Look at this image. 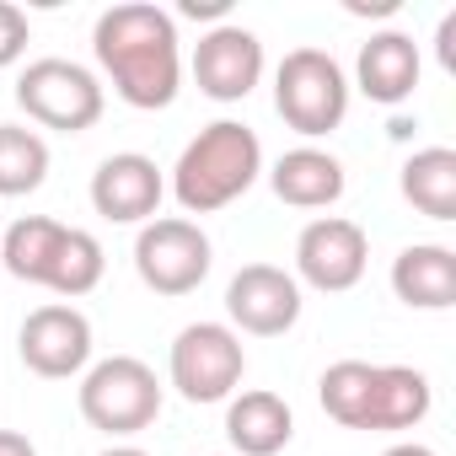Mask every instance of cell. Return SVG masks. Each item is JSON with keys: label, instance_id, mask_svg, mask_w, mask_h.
Segmentation results:
<instances>
[{"label": "cell", "instance_id": "6da1fadb", "mask_svg": "<svg viewBox=\"0 0 456 456\" xmlns=\"http://www.w3.org/2000/svg\"><path fill=\"white\" fill-rule=\"evenodd\" d=\"M92 54L129 108L156 113L177 102L183 49H177V22L161 6H145V0L108 6L92 28Z\"/></svg>", "mask_w": 456, "mask_h": 456}, {"label": "cell", "instance_id": "7a4b0ae2", "mask_svg": "<svg viewBox=\"0 0 456 456\" xmlns=\"http://www.w3.org/2000/svg\"><path fill=\"white\" fill-rule=\"evenodd\" d=\"M317 397H322V413L344 429H413L429 413L435 387L413 365L338 360L322 370Z\"/></svg>", "mask_w": 456, "mask_h": 456}, {"label": "cell", "instance_id": "3957f363", "mask_svg": "<svg viewBox=\"0 0 456 456\" xmlns=\"http://www.w3.org/2000/svg\"><path fill=\"white\" fill-rule=\"evenodd\" d=\"M258 172H264L258 134L237 118H215L183 145L172 167V193L188 215H215L225 204H237L258 183Z\"/></svg>", "mask_w": 456, "mask_h": 456}, {"label": "cell", "instance_id": "277c9868", "mask_svg": "<svg viewBox=\"0 0 456 456\" xmlns=\"http://www.w3.org/2000/svg\"><path fill=\"white\" fill-rule=\"evenodd\" d=\"M274 108L280 118L317 140V134H333L349 113V76L344 65L328 54V49H290L274 70Z\"/></svg>", "mask_w": 456, "mask_h": 456}, {"label": "cell", "instance_id": "5b68a950", "mask_svg": "<svg viewBox=\"0 0 456 456\" xmlns=\"http://www.w3.org/2000/svg\"><path fill=\"white\" fill-rule=\"evenodd\" d=\"M76 403H81V419L92 429H102V435H140L161 413V381H156V370L145 360L113 354V360L86 365Z\"/></svg>", "mask_w": 456, "mask_h": 456}, {"label": "cell", "instance_id": "8992f818", "mask_svg": "<svg viewBox=\"0 0 456 456\" xmlns=\"http://www.w3.org/2000/svg\"><path fill=\"white\" fill-rule=\"evenodd\" d=\"M17 108L44 129L81 134V129H92L102 118L108 97H102V81L86 65H76V60H33L17 76Z\"/></svg>", "mask_w": 456, "mask_h": 456}, {"label": "cell", "instance_id": "52a82bcc", "mask_svg": "<svg viewBox=\"0 0 456 456\" xmlns=\"http://www.w3.org/2000/svg\"><path fill=\"white\" fill-rule=\"evenodd\" d=\"M242 370L248 349L225 322H188L167 354V376L188 403H225L242 387Z\"/></svg>", "mask_w": 456, "mask_h": 456}, {"label": "cell", "instance_id": "ba28073f", "mask_svg": "<svg viewBox=\"0 0 456 456\" xmlns=\"http://www.w3.org/2000/svg\"><path fill=\"white\" fill-rule=\"evenodd\" d=\"M209 237L193 220L167 215V220H145L134 237V274L156 290V296H188L209 280Z\"/></svg>", "mask_w": 456, "mask_h": 456}, {"label": "cell", "instance_id": "9c48e42d", "mask_svg": "<svg viewBox=\"0 0 456 456\" xmlns=\"http://www.w3.org/2000/svg\"><path fill=\"white\" fill-rule=\"evenodd\" d=\"M365 264H370V242L344 215H322L296 237V285H312L322 296L354 290L365 280Z\"/></svg>", "mask_w": 456, "mask_h": 456}, {"label": "cell", "instance_id": "30bf717a", "mask_svg": "<svg viewBox=\"0 0 456 456\" xmlns=\"http://www.w3.org/2000/svg\"><path fill=\"white\" fill-rule=\"evenodd\" d=\"M17 349H22V365L33 376H49V381L81 376L92 365V322H86V312H76L65 301L38 306V312H28Z\"/></svg>", "mask_w": 456, "mask_h": 456}, {"label": "cell", "instance_id": "8fae6325", "mask_svg": "<svg viewBox=\"0 0 456 456\" xmlns=\"http://www.w3.org/2000/svg\"><path fill=\"white\" fill-rule=\"evenodd\" d=\"M225 317L253 338H280L301 322V285L274 264H248L225 285Z\"/></svg>", "mask_w": 456, "mask_h": 456}, {"label": "cell", "instance_id": "7c38bea8", "mask_svg": "<svg viewBox=\"0 0 456 456\" xmlns=\"http://www.w3.org/2000/svg\"><path fill=\"white\" fill-rule=\"evenodd\" d=\"M193 81L215 102H242L264 81V44H258V33L237 28V22L209 28L199 38V49H193Z\"/></svg>", "mask_w": 456, "mask_h": 456}, {"label": "cell", "instance_id": "4fadbf2b", "mask_svg": "<svg viewBox=\"0 0 456 456\" xmlns=\"http://www.w3.org/2000/svg\"><path fill=\"white\" fill-rule=\"evenodd\" d=\"M161 193H167V177L151 156L140 151H118L108 156L97 172H92V209L113 225H140V220H156L161 209Z\"/></svg>", "mask_w": 456, "mask_h": 456}, {"label": "cell", "instance_id": "5bb4252c", "mask_svg": "<svg viewBox=\"0 0 456 456\" xmlns=\"http://www.w3.org/2000/svg\"><path fill=\"white\" fill-rule=\"evenodd\" d=\"M354 76H360V92L370 102L397 108L419 86V44L408 33H370V44H360Z\"/></svg>", "mask_w": 456, "mask_h": 456}, {"label": "cell", "instance_id": "9a60e30c", "mask_svg": "<svg viewBox=\"0 0 456 456\" xmlns=\"http://www.w3.org/2000/svg\"><path fill=\"white\" fill-rule=\"evenodd\" d=\"M392 290L413 312H445L456 306V253L440 242H413L392 258Z\"/></svg>", "mask_w": 456, "mask_h": 456}, {"label": "cell", "instance_id": "2e32d148", "mask_svg": "<svg viewBox=\"0 0 456 456\" xmlns=\"http://www.w3.org/2000/svg\"><path fill=\"white\" fill-rule=\"evenodd\" d=\"M225 435H232V445L242 456H280L296 435V413L280 392H242L232 397V408H225Z\"/></svg>", "mask_w": 456, "mask_h": 456}, {"label": "cell", "instance_id": "e0dca14e", "mask_svg": "<svg viewBox=\"0 0 456 456\" xmlns=\"http://www.w3.org/2000/svg\"><path fill=\"white\" fill-rule=\"evenodd\" d=\"M269 183L296 209H328V204L344 199V161L328 156V151H317V145H296V151H285L274 161Z\"/></svg>", "mask_w": 456, "mask_h": 456}, {"label": "cell", "instance_id": "ac0fdd59", "mask_svg": "<svg viewBox=\"0 0 456 456\" xmlns=\"http://www.w3.org/2000/svg\"><path fill=\"white\" fill-rule=\"evenodd\" d=\"M403 199L429 220H456V151L424 145L403 161Z\"/></svg>", "mask_w": 456, "mask_h": 456}, {"label": "cell", "instance_id": "d6986e66", "mask_svg": "<svg viewBox=\"0 0 456 456\" xmlns=\"http://www.w3.org/2000/svg\"><path fill=\"white\" fill-rule=\"evenodd\" d=\"M60 237H65V225H60V220H49V215H22L12 232H6V242H0L6 274H12V280H28V285H44Z\"/></svg>", "mask_w": 456, "mask_h": 456}, {"label": "cell", "instance_id": "ffe728a7", "mask_svg": "<svg viewBox=\"0 0 456 456\" xmlns=\"http://www.w3.org/2000/svg\"><path fill=\"white\" fill-rule=\"evenodd\" d=\"M49 177V145L28 124H0V199L38 193Z\"/></svg>", "mask_w": 456, "mask_h": 456}, {"label": "cell", "instance_id": "44dd1931", "mask_svg": "<svg viewBox=\"0 0 456 456\" xmlns=\"http://www.w3.org/2000/svg\"><path fill=\"white\" fill-rule=\"evenodd\" d=\"M102 242L92 237V232H76V225H65V237H60V248H54V264H49V280H44V290H54V296H86V290H97L102 285Z\"/></svg>", "mask_w": 456, "mask_h": 456}, {"label": "cell", "instance_id": "7402d4cb", "mask_svg": "<svg viewBox=\"0 0 456 456\" xmlns=\"http://www.w3.org/2000/svg\"><path fill=\"white\" fill-rule=\"evenodd\" d=\"M28 54V17L12 6V0H0V70L17 65Z\"/></svg>", "mask_w": 456, "mask_h": 456}, {"label": "cell", "instance_id": "603a6c76", "mask_svg": "<svg viewBox=\"0 0 456 456\" xmlns=\"http://www.w3.org/2000/svg\"><path fill=\"white\" fill-rule=\"evenodd\" d=\"M177 12L183 17H225V12H232V0H183Z\"/></svg>", "mask_w": 456, "mask_h": 456}, {"label": "cell", "instance_id": "cb8c5ba5", "mask_svg": "<svg viewBox=\"0 0 456 456\" xmlns=\"http://www.w3.org/2000/svg\"><path fill=\"white\" fill-rule=\"evenodd\" d=\"M440 65H445V70H456V17H445V22H440Z\"/></svg>", "mask_w": 456, "mask_h": 456}, {"label": "cell", "instance_id": "d4e9b609", "mask_svg": "<svg viewBox=\"0 0 456 456\" xmlns=\"http://www.w3.org/2000/svg\"><path fill=\"white\" fill-rule=\"evenodd\" d=\"M0 456H38V451H33V440H28V435L0 429Z\"/></svg>", "mask_w": 456, "mask_h": 456}, {"label": "cell", "instance_id": "484cf974", "mask_svg": "<svg viewBox=\"0 0 456 456\" xmlns=\"http://www.w3.org/2000/svg\"><path fill=\"white\" fill-rule=\"evenodd\" d=\"M349 12H354V17H392L397 0H349Z\"/></svg>", "mask_w": 456, "mask_h": 456}, {"label": "cell", "instance_id": "4316f807", "mask_svg": "<svg viewBox=\"0 0 456 456\" xmlns=\"http://www.w3.org/2000/svg\"><path fill=\"white\" fill-rule=\"evenodd\" d=\"M381 456H440V451H429V445H419V440H403V445H387Z\"/></svg>", "mask_w": 456, "mask_h": 456}, {"label": "cell", "instance_id": "83f0119b", "mask_svg": "<svg viewBox=\"0 0 456 456\" xmlns=\"http://www.w3.org/2000/svg\"><path fill=\"white\" fill-rule=\"evenodd\" d=\"M102 456H151V451H140V445H108Z\"/></svg>", "mask_w": 456, "mask_h": 456}]
</instances>
